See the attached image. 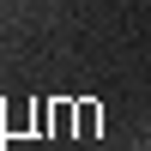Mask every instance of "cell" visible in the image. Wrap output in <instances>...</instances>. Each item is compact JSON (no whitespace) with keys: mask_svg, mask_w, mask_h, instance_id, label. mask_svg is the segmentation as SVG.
Returning <instances> with one entry per match:
<instances>
[{"mask_svg":"<svg viewBox=\"0 0 151 151\" xmlns=\"http://www.w3.org/2000/svg\"><path fill=\"white\" fill-rule=\"evenodd\" d=\"M139 151H151V139H145V145H139Z\"/></svg>","mask_w":151,"mask_h":151,"instance_id":"obj_1","label":"cell"}]
</instances>
